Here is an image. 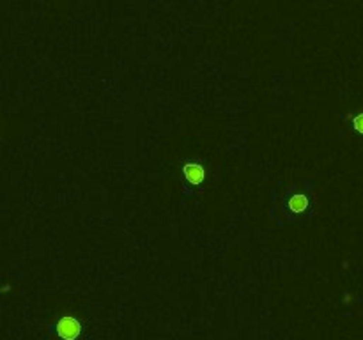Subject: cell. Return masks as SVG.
Instances as JSON below:
<instances>
[{
  "label": "cell",
  "mask_w": 363,
  "mask_h": 340,
  "mask_svg": "<svg viewBox=\"0 0 363 340\" xmlns=\"http://www.w3.org/2000/svg\"><path fill=\"white\" fill-rule=\"evenodd\" d=\"M353 126H354V129H356V131L362 133V135H363V114H358L356 117H354V119H353Z\"/></svg>",
  "instance_id": "4"
},
{
  "label": "cell",
  "mask_w": 363,
  "mask_h": 340,
  "mask_svg": "<svg viewBox=\"0 0 363 340\" xmlns=\"http://www.w3.org/2000/svg\"><path fill=\"white\" fill-rule=\"evenodd\" d=\"M182 174H184L186 181L191 183V185H200L206 177V170L199 163H186L182 167Z\"/></svg>",
  "instance_id": "2"
},
{
  "label": "cell",
  "mask_w": 363,
  "mask_h": 340,
  "mask_svg": "<svg viewBox=\"0 0 363 340\" xmlns=\"http://www.w3.org/2000/svg\"><path fill=\"white\" fill-rule=\"evenodd\" d=\"M82 333V324L73 315H64L57 323V335L62 340H76Z\"/></svg>",
  "instance_id": "1"
},
{
  "label": "cell",
  "mask_w": 363,
  "mask_h": 340,
  "mask_svg": "<svg viewBox=\"0 0 363 340\" xmlns=\"http://www.w3.org/2000/svg\"><path fill=\"white\" fill-rule=\"evenodd\" d=\"M308 206V199L305 195H294L291 200H289V209L292 213H303Z\"/></svg>",
  "instance_id": "3"
}]
</instances>
